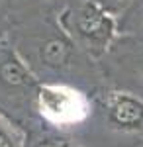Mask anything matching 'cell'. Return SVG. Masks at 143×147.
<instances>
[{
	"label": "cell",
	"mask_w": 143,
	"mask_h": 147,
	"mask_svg": "<svg viewBox=\"0 0 143 147\" xmlns=\"http://www.w3.org/2000/svg\"><path fill=\"white\" fill-rule=\"evenodd\" d=\"M0 147H20L14 129L2 118H0Z\"/></svg>",
	"instance_id": "8992f818"
},
{
	"label": "cell",
	"mask_w": 143,
	"mask_h": 147,
	"mask_svg": "<svg viewBox=\"0 0 143 147\" xmlns=\"http://www.w3.org/2000/svg\"><path fill=\"white\" fill-rule=\"evenodd\" d=\"M73 47H75V43L69 37L51 35V37L43 39V43L39 45V61L47 69H61L71 61Z\"/></svg>",
	"instance_id": "5b68a950"
},
{
	"label": "cell",
	"mask_w": 143,
	"mask_h": 147,
	"mask_svg": "<svg viewBox=\"0 0 143 147\" xmlns=\"http://www.w3.org/2000/svg\"><path fill=\"white\" fill-rule=\"evenodd\" d=\"M118 2H125V0H118Z\"/></svg>",
	"instance_id": "ba28073f"
},
{
	"label": "cell",
	"mask_w": 143,
	"mask_h": 147,
	"mask_svg": "<svg viewBox=\"0 0 143 147\" xmlns=\"http://www.w3.org/2000/svg\"><path fill=\"white\" fill-rule=\"evenodd\" d=\"M61 24L69 39L90 55H102L116 35V20L100 0H78L63 12Z\"/></svg>",
	"instance_id": "6da1fadb"
},
{
	"label": "cell",
	"mask_w": 143,
	"mask_h": 147,
	"mask_svg": "<svg viewBox=\"0 0 143 147\" xmlns=\"http://www.w3.org/2000/svg\"><path fill=\"white\" fill-rule=\"evenodd\" d=\"M106 118L112 129L143 134V100L130 92H110L106 100Z\"/></svg>",
	"instance_id": "277c9868"
},
{
	"label": "cell",
	"mask_w": 143,
	"mask_h": 147,
	"mask_svg": "<svg viewBox=\"0 0 143 147\" xmlns=\"http://www.w3.org/2000/svg\"><path fill=\"white\" fill-rule=\"evenodd\" d=\"M37 147H80L69 139H45L43 143H39Z\"/></svg>",
	"instance_id": "52a82bcc"
},
{
	"label": "cell",
	"mask_w": 143,
	"mask_h": 147,
	"mask_svg": "<svg viewBox=\"0 0 143 147\" xmlns=\"http://www.w3.org/2000/svg\"><path fill=\"white\" fill-rule=\"evenodd\" d=\"M35 110L45 122L57 127H69L84 122L90 114L86 94L61 82H43L35 92Z\"/></svg>",
	"instance_id": "7a4b0ae2"
},
{
	"label": "cell",
	"mask_w": 143,
	"mask_h": 147,
	"mask_svg": "<svg viewBox=\"0 0 143 147\" xmlns=\"http://www.w3.org/2000/svg\"><path fill=\"white\" fill-rule=\"evenodd\" d=\"M39 82L24 59L0 39V102L18 104L32 96L35 100Z\"/></svg>",
	"instance_id": "3957f363"
}]
</instances>
